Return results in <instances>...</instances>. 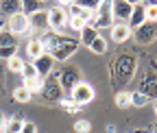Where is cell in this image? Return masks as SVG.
Segmentation results:
<instances>
[{
    "label": "cell",
    "instance_id": "cell-29",
    "mask_svg": "<svg viewBox=\"0 0 157 133\" xmlns=\"http://www.w3.org/2000/svg\"><path fill=\"white\" fill-rule=\"evenodd\" d=\"M22 77H24V81H29V79H35V77H39V74H37V70H35V66H33V61L24 66V70H22Z\"/></svg>",
    "mask_w": 157,
    "mask_h": 133
},
{
    "label": "cell",
    "instance_id": "cell-27",
    "mask_svg": "<svg viewBox=\"0 0 157 133\" xmlns=\"http://www.w3.org/2000/svg\"><path fill=\"white\" fill-rule=\"evenodd\" d=\"M68 26H70L72 31H76V33H81V31L87 26V22L81 20V17H70V20H68Z\"/></svg>",
    "mask_w": 157,
    "mask_h": 133
},
{
    "label": "cell",
    "instance_id": "cell-3",
    "mask_svg": "<svg viewBox=\"0 0 157 133\" xmlns=\"http://www.w3.org/2000/svg\"><path fill=\"white\" fill-rule=\"evenodd\" d=\"M68 20L70 15L63 7H52L48 9V24H50V33H57V35H63V28L68 26Z\"/></svg>",
    "mask_w": 157,
    "mask_h": 133
},
{
    "label": "cell",
    "instance_id": "cell-26",
    "mask_svg": "<svg viewBox=\"0 0 157 133\" xmlns=\"http://www.w3.org/2000/svg\"><path fill=\"white\" fill-rule=\"evenodd\" d=\"M74 131H76V133H90V131H92V122L85 120V118L76 120V122H74Z\"/></svg>",
    "mask_w": 157,
    "mask_h": 133
},
{
    "label": "cell",
    "instance_id": "cell-21",
    "mask_svg": "<svg viewBox=\"0 0 157 133\" xmlns=\"http://www.w3.org/2000/svg\"><path fill=\"white\" fill-rule=\"evenodd\" d=\"M22 127H24V120L22 118H11V120H7L2 133H22Z\"/></svg>",
    "mask_w": 157,
    "mask_h": 133
},
{
    "label": "cell",
    "instance_id": "cell-32",
    "mask_svg": "<svg viewBox=\"0 0 157 133\" xmlns=\"http://www.w3.org/2000/svg\"><path fill=\"white\" fill-rule=\"evenodd\" d=\"M5 124H7V118H5V113L0 111V133L5 131Z\"/></svg>",
    "mask_w": 157,
    "mask_h": 133
},
{
    "label": "cell",
    "instance_id": "cell-34",
    "mask_svg": "<svg viewBox=\"0 0 157 133\" xmlns=\"http://www.w3.org/2000/svg\"><path fill=\"white\" fill-rule=\"evenodd\" d=\"M153 107H155V113H157V101H155V103H153Z\"/></svg>",
    "mask_w": 157,
    "mask_h": 133
},
{
    "label": "cell",
    "instance_id": "cell-5",
    "mask_svg": "<svg viewBox=\"0 0 157 133\" xmlns=\"http://www.w3.org/2000/svg\"><path fill=\"white\" fill-rule=\"evenodd\" d=\"M133 35H135V42L137 44H151V42H155V37H157V24L144 22L140 28L133 31Z\"/></svg>",
    "mask_w": 157,
    "mask_h": 133
},
{
    "label": "cell",
    "instance_id": "cell-25",
    "mask_svg": "<svg viewBox=\"0 0 157 133\" xmlns=\"http://www.w3.org/2000/svg\"><path fill=\"white\" fill-rule=\"evenodd\" d=\"M59 105H61V109H63V111H68V113H76L78 109H81V107H78L72 98H61V101H59Z\"/></svg>",
    "mask_w": 157,
    "mask_h": 133
},
{
    "label": "cell",
    "instance_id": "cell-8",
    "mask_svg": "<svg viewBox=\"0 0 157 133\" xmlns=\"http://www.w3.org/2000/svg\"><path fill=\"white\" fill-rule=\"evenodd\" d=\"M146 22V2H133V13L129 17V28L135 31V28H140L142 24Z\"/></svg>",
    "mask_w": 157,
    "mask_h": 133
},
{
    "label": "cell",
    "instance_id": "cell-7",
    "mask_svg": "<svg viewBox=\"0 0 157 133\" xmlns=\"http://www.w3.org/2000/svg\"><path fill=\"white\" fill-rule=\"evenodd\" d=\"M29 20H31V31H33V33H44V35H46V33L50 31V24H48V11H46V9L33 13Z\"/></svg>",
    "mask_w": 157,
    "mask_h": 133
},
{
    "label": "cell",
    "instance_id": "cell-2",
    "mask_svg": "<svg viewBox=\"0 0 157 133\" xmlns=\"http://www.w3.org/2000/svg\"><path fill=\"white\" fill-rule=\"evenodd\" d=\"M70 98L78 105V107H83V105H90L94 98H96V89L87 83V81H78L72 92H70Z\"/></svg>",
    "mask_w": 157,
    "mask_h": 133
},
{
    "label": "cell",
    "instance_id": "cell-6",
    "mask_svg": "<svg viewBox=\"0 0 157 133\" xmlns=\"http://www.w3.org/2000/svg\"><path fill=\"white\" fill-rule=\"evenodd\" d=\"M111 13L113 17H118L120 22H129V17L133 13V2H129V0H113L111 2Z\"/></svg>",
    "mask_w": 157,
    "mask_h": 133
},
{
    "label": "cell",
    "instance_id": "cell-28",
    "mask_svg": "<svg viewBox=\"0 0 157 133\" xmlns=\"http://www.w3.org/2000/svg\"><path fill=\"white\" fill-rule=\"evenodd\" d=\"M17 55V46H7V48H0V59H5V61H9L11 57H15Z\"/></svg>",
    "mask_w": 157,
    "mask_h": 133
},
{
    "label": "cell",
    "instance_id": "cell-14",
    "mask_svg": "<svg viewBox=\"0 0 157 133\" xmlns=\"http://www.w3.org/2000/svg\"><path fill=\"white\" fill-rule=\"evenodd\" d=\"M113 24H116V22H113V15H111V13H96L94 20H92V26H94L96 31H101V28H109V31H111Z\"/></svg>",
    "mask_w": 157,
    "mask_h": 133
},
{
    "label": "cell",
    "instance_id": "cell-4",
    "mask_svg": "<svg viewBox=\"0 0 157 133\" xmlns=\"http://www.w3.org/2000/svg\"><path fill=\"white\" fill-rule=\"evenodd\" d=\"M7 28H9L15 37H17V35H29V33H33V31H31V20H29V15H24L22 11L9 15Z\"/></svg>",
    "mask_w": 157,
    "mask_h": 133
},
{
    "label": "cell",
    "instance_id": "cell-10",
    "mask_svg": "<svg viewBox=\"0 0 157 133\" xmlns=\"http://www.w3.org/2000/svg\"><path fill=\"white\" fill-rule=\"evenodd\" d=\"M61 85H59V79L55 77V79H48V81H44V89H42V94L48 98V101H61L63 96H61Z\"/></svg>",
    "mask_w": 157,
    "mask_h": 133
},
{
    "label": "cell",
    "instance_id": "cell-19",
    "mask_svg": "<svg viewBox=\"0 0 157 133\" xmlns=\"http://www.w3.org/2000/svg\"><path fill=\"white\" fill-rule=\"evenodd\" d=\"M44 81L46 79H42V77H35V79H29V81H24L22 85L31 92V94H37V92H42L44 89Z\"/></svg>",
    "mask_w": 157,
    "mask_h": 133
},
{
    "label": "cell",
    "instance_id": "cell-18",
    "mask_svg": "<svg viewBox=\"0 0 157 133\" xmlns=\"http://www.w3.org/2000/svg\"><path fill=\"white\" fill-rule=\"evenodd\" d=\"M148 103H151V98L146 96L144 92H140V89L131 92V105H133V107H146Z\"/></svg>",
    "mask_w": 157,
    "mask_h": 133
},
{
    "label": "cell",
    "instance_id": "cell-35",
    "mask_svg": "<svg viewBox=\"0 0 157 133\" xmlns=\"http://www.w3.org/2000/svg\"><path fill=\"white\" fill-rule=\"evenodd\" d=\"M153 133H157V124H155V129H153Z\"/></svg>",
    "mask_w": 157,
    "mask_h": 133
},
{
    "label": "cell",
    "instance_id": "cell-15",
    "mask_svg": "<svg viewBox=\"0 0 157 133\" xmlns=\"http://www.w3.org/2000/svg\"><path fill=\"white\" fill-rule=\"evenodd\" d=\"M96 37H98V31H96V28H94L92 24H87V26H85V28H83L81 33H78V44H81V46H87V48H90V46H92V42L96 40Z\"/></svg>",
    "mask_w": 157,
    "mask_h": 133
},
{
    "label": "cell",
    "instance_id": "cell-31",
    "mask_svg": "<svg viewBox=\"0 0 157 133\" xmlns=\"http://www.w3.org/2000/svg\"><path fill=\"white\" fill-rule=\"evenodd\" d=\"M22 133H37V124L31 122V120H26L24 127H22Z\"/></svg>",
    "mask_w": 157,
    "mask_h": 133
},
{
    "label": "cell",
    "instance_id": "cell-22",
    "mask_svg": "<svg viewBox=\"0 0 157 133\" xmlns=\"http://www.w3.org/2000/svg\"><path fill=\"white\" fill-rule=\"evenodd\" d=\"M90 50H92L94 55H105V52H107V40H105V37H103V35H98V37H96V40L92 42V46H90Z\"/></svg>",
    "mask_w": 157,
    "mask_h": 133
},
{
    "label": "cell",
    "instance_id": "cell-33",
    "mask_svg": "<svg viewBox=\"0 0 157 133\" xmlns=\"http://www.w3.org/2000/svg\"><path fill=\"white\" fill-rule=\"evenodd\" d=\"M5 26H7V22H5V20H0V31H2Z\"/></svg>",
    "mask_w": 157,
    "mask_h": 133
},
{
    "label": "cell",
    "instance_id": "cell-13",
    "mask_svg": "<svg viewBox=\"0 0 157 133\" xmlns=\"http://www.w3.org/2000/svg\"><path fill=\"white\" fill-rule=\"evenodd\" d=\"M46 50H44V44H42V40L39 37H31V40L26 42V55L31 57V59L35 61V59H39Z\"/></svg>",
    "mask_w": 157,
    "mask_h": 133
},
{
    "label": "cell",
    "instance_id": "cell-9",
    "mask_svg": "<svg viewBox=\"0 0 157 133\" xmlns=\"http://www.w3.org/2000/svg\"><path fill=\"white\" fill-rule=\"evenodd\" d=\"M33 66H35V70H37V74L42 79H46V77H50L52 74V68H55V59L48 55V52H44L39 59H35L33 61Z\"/></svg>",
    "mask_w": 157,
    "mask_h": 133
},
{
    "label": "cell",
    "instance_id": "cell-17",
    "mask_svg": "<svg viewBox=\"0 0 157 133\" xmlns=\"http://www.w3.org/2000/svg\"><path fill=\"white\" fill-rule=\"evenodd\" d=\"M24 66H26V61L22 59V57H11V59L7 61V70L9 72H15V74H22V70H24Z\"/></svg>",
    "mask_w": 157,
    "mask_h": 133
},
{
    "label": "cell",
    "instance_id": "cell-23",
    "mask_svg": "<svg viewBox=\"0 0 157 133\" xmlns=\"http://www.w3.org/2000/svg\"><path fill=\"white\" fill-rule=\"evenodd\" d=\"M13 98H15V103H29V101L33 98V94H31L24 85H20V87L13 89Z\"/></svg>",
    "mask_w": 157,
    "mask_h": 133
},
{
    "label": "cell",
    "instance_id": "cell-30",
    "mask_svg": "<svg viewBox=\"0 0 157 133\" xmlns=\"http://www.w3.org/2000/svg\"><path fill=\"white\" fill-rule=\"evenodd\" d=\"M146 22L157 24V2L155 5H146Z\"/></svg>",
    "mask_w": 157,
    "mask_h": 133
},
{
    "label": "cell",
    "instance_id": "cell-24",
    "mask_svg": "<svg viewBox=\"0 0 157 133\" xmlns=\"http://www.w3.org/2000/svg\"><path fill=\"white\" fill-rule=\"evenodd\" d=\"M116 107H120V109L131 107V92H118L116 94Z\"/></svg>",
    "mask_w": 157,
    "mask_h": 133
},
{
    "label": "cell",
    "instance_id": "cell-11",
    "mask_svg": "<svg viewBox=\"0 0 157 133\" xmlns=\"http://www.w3.org/2000/svg\"><path fill=\"white\" fill-rule=\"evenodd\" d=\"M57 79H59V85H61V89H70V92H72V87H74L78 81H81V79H78V72H76L74 68L63 70Z\"/></svg>",
    "mask_w": 157,
    "mask_h": 133
},
{
    "label": "cell",
    "instance_id": "cell-20",
    "mask_svg": "<svg viewBox=\"0 0 157 133\" xmlns=\"http://www.w3.org/2000/svg\"><path fill=\"white\" fill-rule=\"evenodd\" d=\"M44 7H42V2H37V0H24L22 2V13L24 15H33V13H37V11H42Z\"/></svg>",
    "mask_w": 157,
    "mask_h": 133
},
{
    "label": "cell",
    "instance_id": "cell-12",
    "mask_svg": "<svg viewBox=\"0 0 157 133\" xmlns=\"http://www.w3.org/2000/svg\"><path fill=\"white\" fill-rule=\"evenodd\" d=\"M131 35H133V31H131L129 24H124V22H116V24L111 26V40H113L116 44L127 42Z\"/></svg>",
    "mask_w": 157,
    "mask_h": 133
},
{
    "label": "cell",
    "instance_id": "cell-1",
    "mask_svg": "<svg viewBox=\"0 0 157 133\" xmlns=\"http://www.w3.org/2000/svg\"><path fill=\"white\" fill-rule=\"evenodd\" d=\"M44 44V50L52 57L55 61H68L70 57L78 50V40L68 35H57V33H46L44 37H39Z\"/></svg>",
    "mask_w": 157,
    "mask_h": 133
},
{
    "label": "cell",
    "instance_id": "cell-16",
    "mask_svg": "<svg viewBox=\"0 0 157 133\" xmlns=\"http://www.w3.org/2000/svg\"><path fill=\"white\" fill-rule=\"evenodd\" d=\"M7 46H17V40H15V35L5 26L2 31H0V48H7Z\"/></svg>",
    "mask_w": 157,
    "mask_h": 133
}]
</instances>
